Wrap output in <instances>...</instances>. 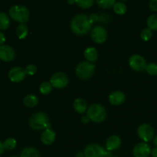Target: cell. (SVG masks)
I'll list each match as a JSON object with an SVG mask.
<instances>
[{
    "instance_id": "obj_31",
    "label": "cell",
    "mask_w": 157,
    "mask_h": 157,
    "mask_svg": "<svg viewBox=\"0 0 157 157\" xmlns=\"http://www.w3.org/2000/svg\"><path fill=\"white\" fill-rule=\"evenodd\" d=\"M25 71L26 75H34L36 73L37 67L36 66L34 65V64H29V65L26 66V67L25 68Z\"/></svg>"
},
{
    "instance_id": "obj_5",
    "label": "cell",
    "mask_w": 157,
    "mask_h": 157,
    "mask_svg": "<svg viewBox=\"0 0 157 157\" xmlns=\"http://www.w3.org/2000/svg\"><path fill=\"white\" fill-rule=\"evenodd\" d=\"M95 66L88 61H82L77 65L75 72L80 79L87 80L91 78L94 73Z\"/></svg>"
},
{
    "instance_id": "obj_28",
    "label": "cell",
    "mask_w": 157,
    "mask_h": 157,
    "mask_svg": "<svg viewBox=\"0 0 157 157\" xmlns=\"http://www.w3.org/2000/svg\"><path fill=\"white\" fill-rule=\"evenodd\" d=\"M152 35H153V32L150 29H145L141 32L140 38L143 41H147L151 39Z\"/></svg>"
},
{
    "instance_id": "obj_1",
    "label": "cell",
    "mask_w": 157,
    "mask_h": 157,
    "mask_svg": "<svg viewBox=\"0 0 157 157\" xmlns=\"http://www.w3.org/2000/svg\"><path fill=\"white\" fill-rule=\"evenodd\" d=\"M91 24L89 21V17L84 14L77 15L71 21V29L75 34L78 35H84L90 31Z\"/></svg>"
},
{
    "instance_id": "obj_17",
    "label": "cell",
    "mask_w": 157,
    "mask_h": 157,
    "mask_svg": "<svg viewBox=\"0 0 157 157\" xmlns=\"http://www.w3.org/2000/svg\"><path fill=\"white\" fill-rule=\"evenodd\" d=\"M84 58L87 60L88 61L91 62H94L97 61L98 58V53L97 49L94 47H88L85 49L84 52Z\"/></svg>"
},
{
    "instance_id": "obj_42",
    "label": "cell",
    "mask_w": 157,
    "mask_h": 157,
    "mask_svg": "<svg viewBox=\"0 0 157 157\" xmlns=\"http://www.w3.org/2000/svg\"><path fill=\"white\" fill-rule=\"evenodd\" d=\"M11 157H16V156H11Z\"/></svg>"
},
{
    "instance_id": "obj_40",
    "label": "cell",
    "mask_w": 157,
    "mask_h": 157,
    "mask_svg": "<svg viewBox=\"0 0 157 157\" xmlns=\"http://www.w3.org/2000/svg\"><path fill=\"white\" fill-rule=\"evenodd\" d=\"M67 2L70 4H74V3H76V1H67Z\"/></svg>"
},
{
    "instance_id": "obj_21",
    "label": "cell",
    "mask_w": 157,
    "mask_h": 157,
    "mask_svg": "<svg viewBox=\"0 0 157 157\" xmlns=\"http://www.w3.org/2000/svg\"><path fill=\"white\" fill-rule=\"evenodd\" d=\"M24 104L26 106V107H34L38 104V98L36 96L33 94H29L27 95L25 98H24Z\"/></svg>"
},
{
    "instance_id": "obj_27",
    "label": "cell",
    "mask_w": 157,
    "mask_h": 157,
    "mask_svg": "<svg viewBox=\"0 0 157 157\" xmlns=\"http://www.w3.org/2000/svg\"><path fill=\"white\" fill-rule=\"evenodd\" d=\"M98 6L103 9H109L114 6L116 2L114 0H101V1H97Z\"/></svg>"
},
{
    "instance_id": "obj_30",
    "label": "cell",
    "mask_w": 157,
    "mask_h": 157,
    "mask_svg": "<svg viewBox=\"0 0 157 157\" xmlns=\"http://www.w3.org/2000/svg\"><path fill=\"white\" fill-rule=\"evenodd\" d=\"M146 70L150 75H152V76L157 75V64L155 63H150L147 65Z\"/></svg>"
},
{
    "instance_id": "obj_6",
    "label": "cell",
    "mask_w": 157,
    "mask_h": 157,
    "mask_svg": "<svg viewBox=\"0 0 157 157\" xmlns=\"http://www.w3.org/2000/svg\"><path fill=\"white\" fill-rule=\"evenodd\" d=\"M85 157H111L112 154L110 151L104 150L101 146L98 144H89L84 149Z\"/></svg>"
},
{
    "instance_id": "obj_39",
    "label": "cell",
    "mask_w": 157,
    "mask_h": 157,
    "mask_svg": "<svg viewBox=\"0 0 157 157\" xmlns=\"http://www.w3.org/2000/svg\"><path fill=\"white\" fill-rule=\"evenodd\" d=\"M153 144L157 147V136H156L154 138H153Z\"/></svg>"
},
{
    "instance_id": "obj_19",
    "label": "cell",
    "mask_w": 157,
    "mask_h": 157,
    "mask_svg": "<svg viewBox=\"0 0 157 157\" xmlns=\"http://www.w3.org/2000/svg\"><path fill=\"white\" fill-rule=\"evenodd\" d=\"M20 157H41L39 152L34 147H26L21 152Z\"/></svg>"
},
{
    "instance_id": "obj_13",
    "label": "cell",
    "mask_w": 157,
    "mask_h": 157,
    "mask_svg": "<svg viewBox=\"0 0 157 157\" xmlns=\"http://www.w3.org/2000/svg\"><path fill=\"white\" fill-rule=\"evenodd\" d=\"M15 58V50L11 46L3 45L0 46V59L6 62H10Z\"/></svg>"
},
{
    "instance_id": "obj_18",
    "label": "cell",
    "mask_w": 157,
    "mask_h": 157,
    "mask_svg": "<svg viewBox=\"0 0 157 157\" xmlns=\"http://www.w3.org/2000/svg\"><path fill=\"white\" fill-rule=\"evenodd\" d=\"M73 107L76 112L79 113H84L87 110V103L85 100L82 98H77L75 100Z\"/></svg>"
},
{
    "instance_id": "obj_29",
    "label": "cell",
    "mask_w": 157,
    "mask_h": 157,
    "mask_svg": "<svg viewBox=\"0 0 157 157\" xmlns=\"http://www.w3.org/2000/svg\"><path fill=\"white\" fill-rule=\"evenodd\" d=\"M76 4L77 6L82 8V9H89L94 5V1L93 0H86V1L78 0V1H76Z\"/></svg>"
},
{
    "instance_id": "obj_38",
    "label": "cell",
    "mask_w": 157,
    "mask_h": 157,
    "mask_svg": "<svg viewBox=\"0 0 157 157\" xmlns=\"http://www.w3.org/2000/svg\"><path fill=\"white\" fill-rule=\"evenodd\" d=\"M76 157H85L84 156V153L82 152H79V153H77Z\"/></svg>"
},
{
    "instance_id": "obj_33",
    "label": "cell",
    "mask_w": 157,
    "mask_h": 157,
    "mask_svg": "<svg viewBox=\"0 0 157 157\" xmlns=\"http://www.w3.org/2000/svg\"><path fill=\"white\" fill-rule=\"evenodd\" d=\"M98 15H97V14H92V15H90V16H89V21H90V24H93L94 22H95V21H97L98 20Z\"/></svg>"
},
{
    "instance_id": "obj_32",
    "label": "cell",
    "mask_w": 157,
    "mask_h": 157,
    "mask_svg": "<svg viewBox=\"0 0 157 157\" xmlns=\"http://www.w3.org/2000/svg\"><path fill=\"white\" fill-rule=\"evenodd\" d=\"M150 9L153 12H157V0H151L149 3Z\"/></svg>"
},
{
    "instance_id": "obj_41",
    "label": "cell",
    "mask_w": 157,
    "mask_h": 157,
    "mask_svg": "<svg viewBox=\"0 0 157 157\" xmlns=\"http://www.w3.org/2000/svg\"><path fill=\"white\" fill-rule=\"evenodd\" d=\"M111 157H118V156H111Z\"/></svg>"
},
{
    "instance_id": "obj_10",
    "label": "cell",
    "mask_w": 157,
    "mask_h": 157,
    "mask_svg": "<svg viewBox=\"0 0 157 157\" xmlns=\"http://www.w3.org/2000/svg\"><path fill=\"white\" fill-rule=\"evenodd\" d=\"M107 33L106 29L102 26H96L91 31V38L94 42L101 44L106 41Z\"/></svg>"
},
{
    "instance_id": "obj_2",
    "label": "cell",
    "mask_w": 157,
    "mask_h": 157,
    "mask_svg": "<svg viewBox=\"0 0 157 157\" xmlns=\"http://www.w3.org/2000/svg\"><path fill=\"white\" fill-rule=\"evenodd\" d=\"M29 125L35 130L51 129L48 117L42 112L34 113L29 119Z\"/></svg>"
},
{
    "instance_id": "obj_8",
    "label": "cell",
    "mask_w": 157,
    "mask_h": 157,
    "mask_svg": "<svg viewBox=\"0 0 157 157\" xmlns=\"http://www.w3.org/2000/svg\"><path fill=\"white\" fill-rule=\"evenodd\" d=\"M137 134L138 136L143 141H144V143H147L153 140L154 136V130L150 125L144 124L138 127Z\"/></svg>"
},
{
    "instance_id": "obj_20",
    "label": "cell",
    "mask_w": 157,
    "mask_h": 157,
    "mask_svg": "<svg viewBox=\"0 0 157 157\" xmlns=\"http://www.w3.org/2000/svg\"><path fill=\"white\" fill-rule=\"evenodd\" d=\"M10 26V18L5 12H0V30H6Z\"/></svg>"
},
{
    "instance_id": "obj_11",
    "label": "cell",
    "mask_w": 157,
    "mask_h": 157,
    "mask_svg": "<svg viewBox=\"0 0 157 157\" xmlns=\"http://www.w3.org/2000/svg\"><path fill=\"white\" fill-rule=\"evenodd\" d=\"M9 78L14 83H19L25 78L26 73L25 69L21 67H14L9 71Z\"/></svg>"
},
{
    "instance_id": "obj_36",
    "label": "cell",
    "mask_w": 157,
    "mask_h": 157,
    "mask_svg": "<svg viewBox=\"0 0 157 157\" xmlns=\"http://www.w3.org/2000/svg\"><path fill=\"white\" fill-rule=\"evenodd\" d=\"M151 155L153 157H157V147H155L152 150Z\"/></svg>"
},
{
    "instance_id": "obj_14",
    "label": "cell",
    "mask_w": 157,
    "mask_h": 157,
    "mask_svg": "<svg viewBox=\"0 0 157 157\" xmlns=\"http://www.w3.org/2000/svg\"><path fill=\"white\" fill-rule=\"evenodd\" d=\"M126 97L125 94L122 91H113L109 95V101L113 105H121L125 101Z\"/></svg>"
},
{
    "instance_id": "obj_12",
    "label": "cell",
    "mask_w": 157,
    "mask_h": 157,
    "mask_svg": "<svg viewBox=\"0 0 157 157\" xmlns=\"http://www.w3.org/2000/svg\"><path fill=\"white\" fill-rule=\"evenodd\" d=\"M151 151L150 146L147 143H140L133 148V154L134 157H148Z\"/></svg>"
},
{
    "instance_id": "obj_3",
    "label": "cell",
    "mask_w": 157,
    "mask_h": 157,
    "mask_svg": "<svg viewBox=\"0 0 157 157\" xmlns=\"http://www.w3.org/2000/svg\"><path fill=\"white\" fill-rule=\"evenodd\" d=\"M9 16L14 21L25 24L29 19V11L27 7L21 5H15L9 9Z\"/></svg>"
},
{
    "instance_id": "obj_15",
    "label": "cell",
    "mask_w": 157,
    "mask_h": 157,
    "mask_svg": "<svg viewBox=\"0 0 157 157\" xmlns=\"http://www.w3.org/2000/svg\"><path fill=\"white\" fill-rule=\"evenodd\" d=\"M121 140L118 136L113 135L110 136L106 142V149L107 151H113L121 147Z\"/></svg>"
},
{
    "instance_id": "obj_35",
    "label": "cell",
    "mask_w": 157,
    "mask_h": 157,
    "mask_svg": "<svg viewBox=\"0 0 157 157\" xmlns=\"http://www.w3.org/2000/svg\"><path fill=\"white\" fill-rule=\"evenodd\" d=\"M81 121H82V122L84 123V124H87V123L89 122L90 119H89V117L87 116H84L81 118Z\"/></svg>"
},
{
    "instance_id": "obj_9",
    "label": "cell",
    "mask_w": 157,
    "mask_h": 157,
    "mask_svg": "<svg viewBox=\"0 0 157 157\" xmlns=\"http://www.w3.org/2000/svg\"><path fill=\"white\" fill-rule=\"evenodd\" d=\"M129 64L130 67L136 71H143L146 70L147 65L145 58L139 55H132L129 60Z\"/></svg>"
},
{
    "instance_id": "obj_34",
    "label": "cell",
    "mask_w": 157,
    "mask_h": 157,
    "mask_svg": "<svg viewBox=\"0 0 157 157\" xmlns=\"http://www.w3.org/2000/svg\"><path fill=\"white\" fill-rule=\"evenodd\" d=\"M6 41V36H5L4 33L0 32V46L3 45V43Z\"/></svg>"
},
{
    "instance_id": "obj_24",
    "label": "cell",
    "mask_w": 157,
    "mask_h": 157,
    "mask_svg": "<svg viewBox=\"0 0 157 157\" xmlns=\"http://www.w3.org/2000/svg\"><path fill=\"white\" fill-rule=\"evenodd\" d=\"M147 24L148 29H151L152 31L157 30V14H153L149 16L147 20Z\"/></svg>"
},
{
    "instance_id": "obj_7",
    "label": "cell",
    "mask_w": 157,
    "mask_h": 157,
    "mask_svg": "<svg viewBox=\"0 0 157 157\" xmlns=\"http://www.w3.org/2000/svg\"><path fill=\"white\" fill-rule=\"evenodd\" d=\"M50 83L55 88H64L68 84V78L64 72H56L51 77Z\"/></svg>"
},
{
    "instance_id": "obj_37",
    "label": "cell",
    "mask_w": 157,
    "mask_h": 157,
    "mask_svg": "<svg viewBox=\"0 0 157 157\" xmlns=\"http://www.w3.org/2000/svg\"><path fill=\"white\" fill-rule=\"evenodd\" d=\"M5 150V147H4V145H3L2 143L0 141V155L2 154L3 152H4Z\"/></svg>"
},
{
    "instance_id": "obj_22",
    "label": "cell",
    "mask_w": 157,
    "mask_h": 157,
    "mask_svg": "<svg viewBox=\"0 0 157 157\" xmlns=\"http://www.w3.org/2000/svg\"><path fill=\"white\" fill-rule=\"evenodd\" d=\"M29 33V29L25 24H20L16 28V35L19 39H24Z\"/></svg>"
},
{
    "instance_id": "obj_26",
    "label": "cell",
    "mask_w": 157,
    "mask_h": 157,
    "mask_svg": "<svg viewBox=\"0 0 157 157\" xmlns=\"http://www.w3.org/2000/svg\"><path fill=\"white\" fill-rule=\"evenodd\" d=\"M5 149L8 150H12L16 147V140L13 138H8L3 143Z\"/></svg>"
},
{
    "instance_id": "obj_23",
    "label": "cell",
    "mask_w": 157,
    "mask_h": 157,
    "mask_svg": "<svg viewBox=\"0 0 157 157\" xmlns=\"http://www.w3.org/2000/svg\"><path fill=\"white\" fill-rule=\"evenodd\" d=\"M113 7V11L117 15H124L127 12V6L122 2H117L114 4Z\"/></svg>"
},
{
    "instance_id": "obj_4",
    "label": "cell",
    "mask_w": 157,
    "mask_h": 157,
    "mask_svg": "<svg viewBox=\"0 0 157 157\" xmlns=\"http://www.w3.org/2000/svg\"><path fill=\"white\" fill-rule=\"evenodd\" d=\"M87 116L95 123H101L105 120L107 113L105 108L101 104H94L87 110Z\"/></svg>"
},
{
    "instance_id": "obj_25",
    "label": "cell",
    "mask_w": 157,
    "mask_h": 157,
    "mask_svg": "<svg viewBox=\"0 0 157 157\" xmlns=\"http://www.w3.org/2000/svg\"><path fill=\"white\" fill-rule=\"evenodd\" d=\"M52 88L53 87H52V84L50 82L45 81V82L41 83L39 87V90L42 94H48L49 93L52 92Z\"/></svg>"
},
{
    "instance_id": "obj_16",
    "label": "cell",
    "mask_w": 157,
    "mask_h": 157,
    "mask_svg": "<svg viewBox=\"0 0 157 157\" xmlns=\"http://www.w3.org/2000/svg\"><path fill=\"white\" fill-rule=\"evenodd\" d=\"M55 137H56V134L55 131H53L52 129H47V130H44L41 134V140L44 145H52L55 142Z\"/></svg>"
}]
</instances>
